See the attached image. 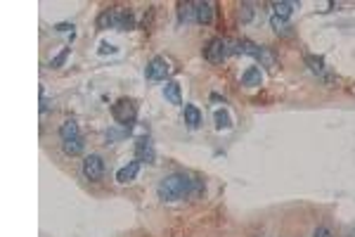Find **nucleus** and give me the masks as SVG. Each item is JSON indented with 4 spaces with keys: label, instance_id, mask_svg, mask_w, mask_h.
I'll return each instance as SVG.
<instances>
[{
    "label": "nucleus",
    "instance_id": "obj_13",
    "mask_svg": "<svg viewBox=\"0 0 355 237\" xmlns=\"http://www.w3.org/2000/svg\"><path fill=\"white\" fill-rule=\"evenodd\" d=\"M164 97L168 100L170 105H183V95H180V83L168 81L166 88H164Z\"/></svg>",
    "mask_w": 355,
    "mask_h": 237
},
{
    "label": "nucleus",
    "instance_id": "obj_6",
    "mask_svg": "<svg viewBox=\"0 0 355 237\" xmlns=\"http://www.w3.org/2000/svg\"><path fill=\"white\" fill-rule=\"evenodd\" d=\"M154 145H152V140L147 138V135H142V138H138L135 140V159H138L140 164L142 161H147V164H154Z\"/></svg>",
    "mask_w": 355,
    "mask_h": 237
},
{
    "label": "nucleus",
    "instance_id": "obj_26",
    "mask_svg": "<svg viewBox=\"0 0 355 237\" xmlns=\"http://www.w3.org/2000/svg\"><path fill=\"white\" fill-rule=\"evenodd\" d=\"M69 29H74V24H66V22H62V24H55V31H69Z\"/></svg>",
    "mask_w": 355,
    "mask_h": 237
},
{
    "label": "nucleus",
    "instance_id": "obj_25",
    "mask_svg": "<svg viewBox=\"0 0 355 237\" xmlns=\"http://www.w3.org/2000/svg\"><path fill=\"white\" fill-rule=\"evenodd\" d=\"M313 237H332V230H329V228H317Z\"/></svg>",
    "mask_w": 355,
    "mask_h": 237
},
{
    "label": "nucleus",
    "instance_id": "obj_17",
    "mask_svg": "<svg viewBox=\"0 0 355 237\" xmlns=\"http://www.w3.org/2000/svg\"><path fill=\"white\" fill-rule=\"evenodd\" d=\"M185 124L189 128H197L201 124V111L194 105H185Z\"/></svg>",
    "mask_w": 355,
    "mask_h": 237
},
{
    "label": "nucleus",
    "instance_id": "obj_4",
    "mask_svg": "<svg viewBox=\"0 0 355 237\" xmlns=\"http://www.w3.org/2000/svg\"><path fill=\"white\" fill-rule=\"evenodd\" d=\"M83 175L90 183L102 180V175H104V161H102L100 154H88V157L83 159Z\"/></svg>",
    "mask_w": 355,
    "mask_h": 237
},
{
    "label": "nucleus",
    "instance_id": "obj_23",
    "mask_svg": "<svg viewBox=\"0 0 355 237\" xmlns=\"http://www.w3.org/2000/svg\"><path fill=\"white\" fill-rule=\"evenodd\" d=\"M128 133H130V130H109V133H107V140L109 142H111V140H119V138H125Z\"/></svg>",
    "mask_w": 355,
    "mask_h": 237
},
{
    "label": "nucleus",
    "instance_id": "obj_11",
    "mask_svg": "<svg viewBox=\"0 0 355 237\" xmlns=\"http://www.w3.org/2000/svg\"><path fill=\"white\" fill-rule=\"evenodd\" d=\"M83 150H85V140L81 135L71 140H62V152L66 157H78V154H83Z\"/></svg>",
    "mask_w": 355,
    "mask_h": 237
},
{
    "label": "nucleus",
    "instance_id": "obj_19",
    "mask_svg": "<svg viewBox=\"0 0 355 237\" xmlns=\"http://www.w3.org/2000/svg\"><path fill=\"white\" fill-rule=\"evenodd\" d=\"M270 26L275 29L277 33H282V36H292V24H287V19H282V17H270Z\"/></svg>",
    "mask_w": 355,
    "mask_h": 237
},
{
    "label": "nucleus",
    "instance_id": "obj_15",
    "mask_svg": "<svg viewBox=\"0 0 355 237\" xmlns=\"http://www.w3.org/2000/svg\"><path fill=\"white\" fill-rule=\"evenodd\" d=\"M293 7H298V2H292V0H279V2H272V10H275V17H282V19H289L293 12Z\"/></svg>",
    "mask_w": 355,
    "mask_h": 237
},
{
    "label": "nucleus",
    "instance_id": "obj_12",
    "mask_svg": "<svg viewBox=\"0 0 355 237\" xmlns=\"http://www.w3.org/2000/svg\"><path fill=\"white\" fill-rule=\"evenodd\" d=\"M306 64H308V69L313 74H317V76H327V64H324V57L320 55H306Z\"/></svg>",
    "mask_w": 355,
    "mask_h": 237
},
{
    "label": "nucleus",
    "instance_id": "obj_20",
    "mask_svg": "<svg viewBox=\"0 0 355 237\" xmlns=\"http://www.w3.org/2000/svg\"><path fill=\"white\" fill-rule=\"evenodd\" d=\"M237 17H239L242 24H249V22L253 19V5H251V2H239V7H237Z\"/></svg>",
    "mask_w": 355,
    "mask_h": 237
},
{
    "label": "nucleus",
    "instance_id": "obj_24",
    "mask_svg": "<svg viewBox=\"0 0 355 237\" xmlns=\"http://www.w3.org/2000/svg\"><path fill=\"white\" fill-rule=\"evenodd\" d=\"M100 55H114L116 52V47L111 45V43H100V50H97Z\"/></svg>",
    "mask_w": 355,
    "mask_h": 237
},
{
    "label": "nucleus",
    "instance_id": "obj_3",
    "mask_svg": "<svg viewBox=\"0 0 355 237\" xmlns=\"http://www.w3.org/2000/svg\"><path fill=\"white\" fill-rule=\"evenodd\" d=\"M230 55H232L230 41H225V38H211V41L206 43V47H204V57H206L211 64L223 62V60H228Z\"/></svg>",
    "mask_w": 355,
    "mask_h": 237
},
{
    "label": "nucleus",
    "instance_id": "obj_1",
    "mask_svg": "<svg viewBox=\"0 0 355 237\" xmlns=\"http://www.w3.org/2000/svg\"><path fill=\"white\" fill-rule=\"evenodd\" d=\"M201 190H204V183L199 178H189L187 173H170L159 180L156 194L164 202H178V199H185L192 194H199Z\"/></svg>",
    "mask_w": 355,
    "mask_h": 237
},
{
    "label": "nucleus",
    "instance_id": "obj_21",
    "mask_svg": "<svg viewBox=\"0 0 355 237\" xmlns=\"http://www.w3.org/2000/svg\"><path fill=\"white\" fill-rule=\"evenodd\" d=\"M213 119H216V128H218V130H225V128H230V126H232L230 114H228L225 109H218Z\"/></svg>",
    "mask_w": 355,
    "mask_h": 237
},
{
    "label": "nucleus",
    "instance_id": "obj_14",
    "mask_svg": "<svg viewBox=\"0 0 355 237\" xmlns=\"http://www.w3.org/2000/svg\"><path fill=\"white\" fill-rule=\"evenodd\" d=\"M197 22L199 24L213 22V2H197Z\"/></svg>",
    "mask_w": 355,
    "mask_h": 237
},
{
    "label": "nucleus",
    "instance_id": "obj_16",
    "mask_svg": "<svg viewBox=\"0 0 355 237\" xmlns=\"http://www.w3.org/2000/svg\"><path fill=\"white\" fill-rule=\"evenodd\" d=\"M78 135H81V130H78V124L74 119H66L60 126V138L62 140H71V138H78Z\"/></svg>",
    "mask_w": 355,
    "mask_h": 237
},
{
    "label": "nucleus",
    "instance_id": "obj_9",
    "mask_svg": "<svg viewBox=\"0 0 355 237\" xmlns=\"http://www.w3.org/2000/svg\"><path fill=\"white\" fill-rule=\"evenodd\" d=\"M97 29L100 31L116 29V7H107V10L100 12V17H97Z\"/></svg>",
    "mask_w": 355,
    "mask_h": 237
},
{
    "label": "nucleus",
    "instance_id": "obj_8",
    "mask_svg": "<svg viewBox=\"0 0 355 237\" xmlns=\"http://www.w3.org/2000/svg\"><path fill=\"white\" fill-rule=\"evenodd\" d=\"M138 171H140V161H138V159H135V161H128L124 169H119V171H116V180H119L121 185H128V183H133V180H135Z\"/></svg>",
    "mask_w": 355,
    "mask_h": 237
},
{
    "label": "nucleus",
    "instance_id": "obj_5",
    "mask_svg": "<svg viewBox=\"0 0 355 237\" xmlns=\"http://www.w3.org/2000/svg\"><path fill=\"white\" fill-rule=\"evenodd\" d=\"M170 74V64L164 57H154L149 60L147 69H145V76L149 81H166V76Z\"/></svg>",
    "mask_w": 355,
    "mask_h": 237
},
{
    "label": "nucleus",
    "instance_id": "obj_7",
    "mask_svg": "<svg viewBox=\"0 0 355 237\" xmlns=\"http://www.w3.org/2000/svg\"><path fill=\"white\" fill-rule=\"evenodd\" d=\"M116 29H119V31H130V29H135V15H133V10L116 7Z\"/></svg>",
    "mask_w": 355,
    "mask_h": 237
},
{
    "label": "nucleus",
    "instance_id": "obj_18",
    "mask_svg": "<svg viewBox=\"0 0 355 237\" xmlns=\"http://www.w3.org/2000/svg\"><path fill=\"white\" fill-rule=\"evenodd\" d=\"M178 15H180V22L197 19V2H180L178 5Z\"/></svg>",
    "mask_w": 355,
    "mask_h": 237
},
{
    "label": "nucleus",
    "instance_id": "obj_2",
    "mask_svg": "<svg viewBox=\"0 0 355 237\" xmlns=\"http://www.w3.org/2000/svg\"><path fill=\"white\" fill-rule=\"evenodd\" d=\"M111 116H114V121L119 126L130 130V128L135 126V119H138V105L133 100H128V97H121V100H116L111 105Z\"/></svg>",
    "mask_w": 355,
    "mask_h": 237
},
{
    "label": "nucleus",
    "instance_id": "obj_22",
    "mask_svg": "<svg viewBox=\"0 0 355 237\" xmlns=\"http://www.w3.org/2000/svg\"><path fill=\"white\" fill-rule=\"evenodd\" d=\"M69 52H71V47H64L57 57H52V60H50V66H52V69H60V66H64L66 57H69Z\"/></svg>",
    "mask_w": 355,
    "mask_h": 237
},
{
    "label": "nucleus",
    "instance_id": "obj_10",
    "mask_svg": "<svg viewBox=\"0 0 355 237\" xmlns=\"http://www.w3.org/2000/svg\"><path fill=\"white\" fill-rule=\"evenodd\" d=\"M261 83H263L261 66H249L247 71L242 74V86H247V88H258Z\"/></svg>",
    "mask_w": 355,
    "mask_h": 237
}]
</instances>
